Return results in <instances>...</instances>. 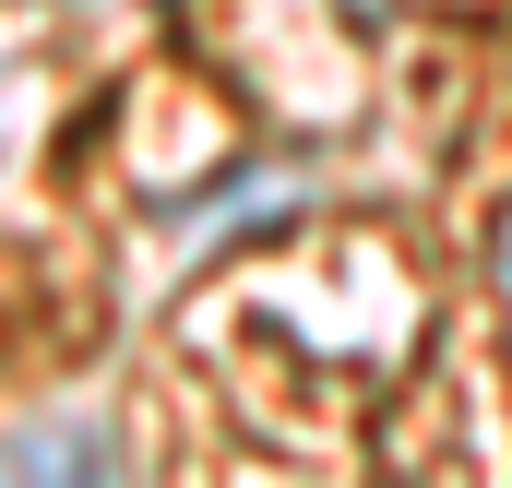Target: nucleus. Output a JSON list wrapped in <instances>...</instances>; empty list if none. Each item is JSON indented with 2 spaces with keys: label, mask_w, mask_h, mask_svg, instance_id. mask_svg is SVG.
I'll return each mask as SVG.
<instances>
[{
  "label": "nucleus",
  "mask_w": 512,
  "mask_h": 488,
  "mask_svg": "<svg viewBox=\"0 0 512 488\" xmlns=\"http://www.w3.org/2000/svg\"><path fill=\"white\" fill-rule=\"evenodd\" d=\"M489 274H501V310H512V203H501V227H489Z\"/></svg>",
  "instance_id": "nucleus-1"
}]
</instances>
